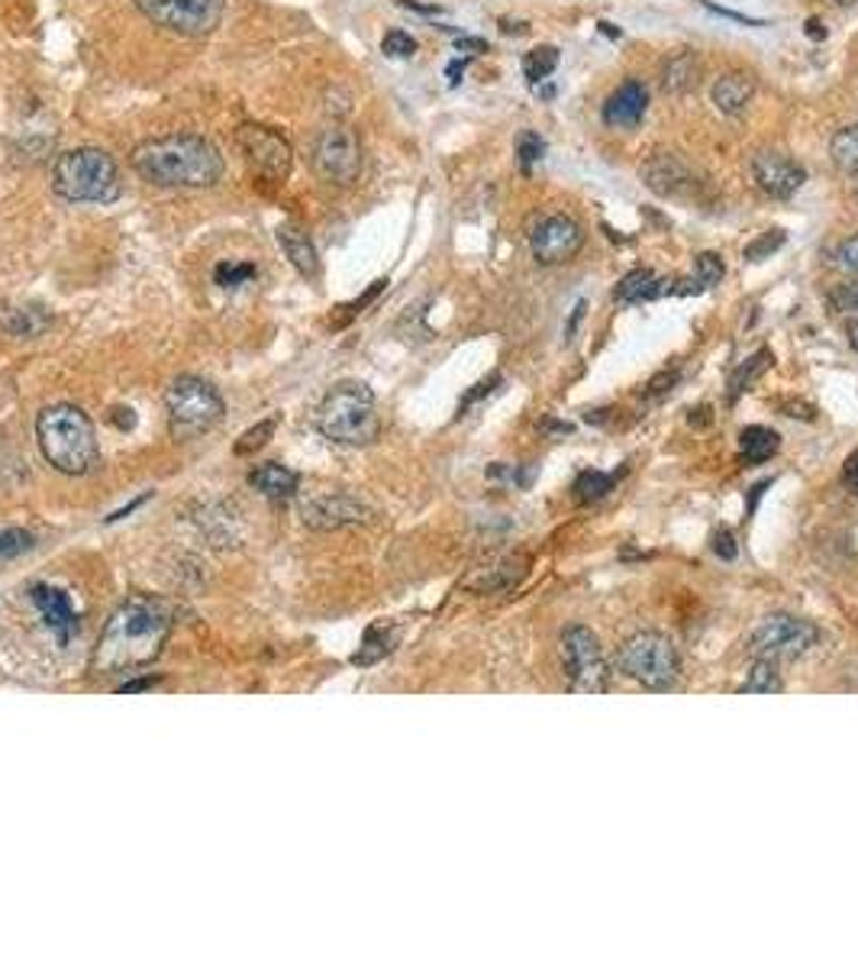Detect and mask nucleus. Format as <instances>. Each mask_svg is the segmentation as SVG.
<instances>
[{"label":"nucleus","mask_w":858,"mask_h":969,"mask_svg":"<svg viewBox=\"0 0 858 969\" xmlns=\"http://www.w3.org/2000/svg\"><path fill=\"white\" fill-rule=\"evenodd\" d=\"M175 627V614L162 598L132 595L111 614L101 644L94 649L97 676H123L149 666Z\"/></svg>","instance_id":"obj_1"},{"label":"nucleus","mask_w":858,"mask_h":969,"mask_svg":"<svg viewBox=\"0 0 858 969\" xmlns=\"http://www.w3.org/2000/svg\"><path fill=\"white\" fill-rule=\"evenodd\" d=\"M132 172L155 188L200 192L223 178V152L197 132H169L142 139L129 155Z\"/></svg>","instance_id":"obj_2"},{"label":"nucleus","mask_w":858,"mask_h":969,"mask_svg":"<svg viewBox=\"0 0 858 969\" xmlns=\"http://www.w3.org/2000/svg\"><path fill=\"white\" fill-rule=\"evenodd\" d=\"M36 440L46 462L61 475H88L101 459L94 424L74 404L46 407L36 420Z\"/></svg>","instance_id":"obj_3"},{"label":"nucleus","mask_w":858,"mask_h":969,"mask_svg":"<svg viewBox=\"0 0 858 969\" xmlns=\"http://www.w3.org/2000/svg\"><path fill=\"white\" fill-rule=\"evenodd\" d=\"M53 192L68 204H114L123 192L120 169L97 146L68 149L53 165Z\"/></svg>","instance_id":"obj_4"},{"label":"nucleus","mask_w":858,"mask_h":969,"mask_svg":"<svg viewBox=\"0 0 858 969\" xmlns=\"http://www.w3.org/2000/svg\"><path fill=\"white\" fill-rule=\"evenodd\" d=\"M316 430L339 447H368L381 434L374 391L366 382H339L316 407Z\"/></svg>","instance_id":"obj_5"},{"label":"nucleus","mask_w":858,"mask_h":969,"mask_svg":"<svg viewBox=\"0 0 858 969\" xmlns=\"http://www.w3.org/2000/svg\"><path fill=\"white\" fill-rule=\"evenodd\" d=\"M165 411H169L175 440H194L223 420L227 404H223V394L210 382L197 376H182L165 391Z\"/></svg>","instance_id":"obj_6"},{"label":"nucleus","mask_w":858,"mask_h":969,"mask_svg":"<svg viewBox=\"0 0 858 969\" xmlns=\"http://www.w3.org/2000/svg\"><path fill=\"white\" fill-rule=\"evenodd\" d=\"M619 666L629 679L646 689H665L681 672V656L672 637L659 631H639L619 646Z\"/></svg>","instance_id":"obj_7"},{"label":"nucleus","mask_w":858,"mask_h":969,"mask_svg":"<svg viewBox=\"0 0 858 969\" xmlns=\"http://www.w3.org/2000/svg\"><path fill=\"white\" fill-rule=\"evenodd\" d=\"M558 656H561V669L568 676V685L575 692L598 695V692L607 689L611 669H607V659H604L601 637L591 627H584V624L565 627L561 641H558Z\"/></svg>","instance_id":"obj_8"},{"label":"nucleus","mask_w":858,"mask_h":969,"mask_svg":"<svg viewBox=\"0 0 858 969\" xmlns=\"http://www.w3.org/2000/svg\"><path fill=\"white\" fill-rule=\"evenodd\" d=\"M236 146L243 152L248 172L265 185H285L294 172V149L291 142L271 127L243 124L236 129Z\"/></svg>","instance_id":"obj_9"},{"label":"nucleus","mask_w":858,"mask_h":969,"mask_svg":"<svg viewBox=\"0 0 858 969\" xmlns=\"http://www.w3.org/2000/svg\"><path fill=\"white\" fill-rule=\"evenodd\" d=\"M310 165L329 185L346 188V185L359 182V175H362V142H359V132L352 127H346V124L326 127L313 139Z\"/></svg>","instance_id":"obj_10"},{"label":"nucleus","mask_w":858,"mask_h":969,"mask_svg":"<svg viewBox=\"0 0 858 969\" xmlns=\"http://www.w3.org/2000/svg\"><path fill=\"white\" fill-rule=\"evenodd\" d=\"M820 641V631L803 621V618H795V614H768L755 634H752V653L758 659H768V662H781V659H797L803 656L807 649H813Z\"/></svg>","instance_id":"obj_11"},{"label":"nucleus","mask_w":858,"mask_h":969,"mask_svg":"<svg viewBox=\"0 0 858 969\" xmlns=\"http://www.w3.org/2000/svg\"><path fill=\"white\" fill-rule=\"evenodd\" d=\"M136 7L155 26L178 36H207L223 16V0H136Z\"/></svg>","instance_id":"obj_12"},{"label":"nucleus","mask_w":858,"mask_h":969,"mask_svg":"<svg viewBox=\"0 0 858 969\" xmlns=\"http://www.w3.org/2000/svg\"><path fill=\"white\" fill-rule=\"evenodd\" d=\"M581 246H584V233L565 214H552L546 220H540L530 233V250L543 265H565L568 258L578 256Z\"/></svg>","instance_id":"obj_13"},{"label":"nucleus","mask_w":858,"mask_h":969,"mask_svg":"<svg viewBox=\"0 0 858 969\" xmlns=\"http://www.w3.org/2000/svg\"><path fill=\"white\" fill-rule=\"evenodd\" d=\"M371 508L366 501L333 492V495H316L301 505V517L306 527L313 530H343V527H356V523H368L371 520Z\"/></svg>","instance_id":"obj_14"},{"label":"nucleus","mask_w":858,"mask_h":969,"mask_svg":"<svg viewBox=\"0 0 858 969\" xmlns=\"http://www.w3.org/2000/svg\"><path fill=\"white\" fill-rule=\"evenodd\" d=\"M752 178H755V185L768 194V197L785 200V197H791V194L803 188L807 172H803L800 162H795L785 152H758L752 159Z\"/></svg>","instance_id":"obj_15"},{"label":"nucleus","mask_w":858,"mask_h":969,"mask_svg":"<svg viewBox=\"0 0 858 969\" xmlns=\"http://www.w3.org/2000/svg\"><path fill=\"white\" fill-rule=\"evenodd\" d=\"M642 182H646V188H652L656 194L677 197V194L691 192L700 178L687 165V159H681L674 152H656V155H649L642 162Z\"/></svg>","instance_id":"obj_16"},{"label":"nucleus","mask_w":858,"mask_h":969,"mask_svg":"<svg viewBox=\"0 0 858 969\" xmlns=\"http://www.w3.org/2000/svg\"><path fill=\"white\" fill-rule=\"evenodd\" d=\"M30 598H33L36 611L43 614L46 627L56 634L59 646H68V641L78 634V614L71 608V598L56 585H33Z\"/></svg>","instance_id":"obj_17"},{"label":"nucleus","mask_w":858,"mask_h":969,"mask_svg":"<svg viewBox=\"0 0 858 969\" xmlns=\"http://www.w3.org/2000/svg\"><path fill=\"white\" fill-rule=\"evenodd\" d=\"M649 107V91L642 88V81H626L613 91L604 104V124L611 129H633L642 124Z\"/></svg>","instance_id":"obj_18"},{"label":"nucleus","mask_w":858,"mask_h":969,"mask_svg":"<svg viewBox=\"0 0 858 969\" xmlns=\"http://www.w3.org/2000/svg\"><path fill=\"white\" fill-rule=\"evenodd\" d=\"M710 97H714V104H717L720 114L735 117V114H742V111L749 107V101L755 97V78H752L749 71H727V74H720V78L714 81Z\"/></svg>","instance_id":"obj_19"},{"label":"nucleus","mask_w":858,"mask_h":969,"mask_svg":"<svg viewBox=\"0 0 858 969\" xmlns=\"http://www.w3.org/2000/svg\"><path fill=\"white\" fill-rule=\"evenodd\" d=\"M275 240H278V246H281V253L288 256V262H291L304 278H316V275H320V256H316V246H313V240L306 237L301 227H294V223H281V227L275 230Z\"/></svg>","instance_id":"obj_20"},{"label":"nucleus","mask_w":858,"mask_h":969,"mask_svg":"<svg viewBox=\"0 0 858 969\" xmlns=\"http://www.w3.org/2000/svg\"><path fill=\"white\" fill-rule=\"evenodd\" d=\"M700 74H704L700 56L691 53V49H681V53H674V56H669V59L662 62L659 81H662V91H665V94H687V91L697 88Z\"/></svg>","instance_id":"obj_21"},{"label":"nucleus","mask_w":858,"mask_h":969,"mask_svg":"<svg viewBox=\"0 0 858 969\" xmlns=\"http://www.w3.org/2000/svg\"><path fill=\"white\" fill-rule=\"evenodd\" d=\"M248 485H252L255 492H262L265 498L278 501V498H291V495L298 492V485H301V475H298L294 469H288V465L265 462V465L252 469V475H248Z\"/></svg>","instance_id":"obj_22"},{"label":"nucleus","mask_w":858,"mask_h":969,"mask_svg":"<svg viewBox=\"0 0 858 969\" xmlns=\"http://www.w3.org/2000/svg\"><path fill=\"white\" fill-rule=\"evenodd\" d=\"M662 295H672V281H659L649 268H633L613 288V301H626V304L652 301V298H662Z\"/></svg>","instance_id":"obj_23"},{"label":"nucleus","mask_w":858,"mask_h":969,"mask_svg":"<svg viewBox=\"0 0 858 969\" xmlns=\"http://www.w3.org/2000/svg\"><path fill=\"white\" fill-rule=\"evenodd\" d=\"M53 318L43 308L16 304V308H0V330L13 339H36L49 330Z\"/></svg>","instance_id":"obj_24"},{"label":"nucleus","mask_w":858,"mask_h":969,"mask_svg":"<svg viewBox=\"0 0 858 969\" xmlns=\"http://www.w3.org/2000/svg\"><path fill=\"white\" fill-rule=\"evenodd\" d=\"M781 447L778 434L772 427H745L739 434V462L742 465H762L768 459H775V452Z\"/></svg>","instance_id":"obj_25"},{"label":"nucleus","mask_w":858,"mask_h":969,"mask_svg":"<svg viewBox=\"0 0 858 969\" xmlns=\"http://www.w3.org/2000/svg\"><path fill=\"white\" fill-rule=\"evenodd\" d=\"M830 159L839 172L858 175V124L843 127L830 142Z\"/></svg>","instance_id":"obj_26"},{"label":"nucleus","mask_w":858,"mask_h":969,"mask_svg":"<svg viewBox=\"0 0 858 969\" xmlns=\"http://www.w3.org/2000/svg\"><path fill=\"white\" fill-rule=\"evenodd\" d=\"M526 563L523 560H507V563H500V566H490L485 569V576L482 579H472L468 585L472 588H478V591H507V588H513L517 581L523 579V569Z\"/></svg>","instance_id":"obj_27"},{"label":"nucleus","mask_w":858,"mask_h":969,"mask_svg":"<svg viewBox=\"0 0 858 969\" xmlns=\"http://www.w3.org/2000/svg\"><path fill=\"white\" fill-rule=\"evenodd\" d=\"M619 482V472H594V469H588V472H581L578 478H575V495H578V501H584V505H594V501H601V498H607L613 492V485Z\"/></svg>","instance_id":"obj_28"},{"label":"nucleus","mask_w":858,"mask_h":969,"mask_svg":"<svg viewBox=\"0 0 858 969\" xmlns=\"http://www.w3.org/2000/svg\"><path fill=\"white\" fill-rule=\"evenodd\" d=\"M781 689H785V682H781L775 662H768V659L755 662V666L749 669V679L739 685L742 695H752V692H755V695H775V692H781Z\"/></svg>","instance_id":"obj_29"},{"label":"nucleus","mask_w":858,"mask_h":969,"mask_svg":"<svg viewBox=\"0 0 858 969\" xmlns=\"http://www.w3.org/2000/svg\"><path fill=\"white\" fill-rule=\"evenodd\" d=\"M558 68V49L555 46H536L523 56V74L530 81V88H540L552 71Z\"/></svg>","instance_id":"obj_30"},{"label":"nucleus","mask_w":858,"mask_h":969,"mask_svg":"<svg viewBox=\"0 0 858 969\" xmlns=\"http://www.w3.org/2000/svg\"><path fill=\"white\" fill-rule=\"evenodd\" d=\"M391 644H394L391 631H387L384 624H374V627H368L366 631V644H362V649L352 656V662H356V666H371V662H378L381 656L391 653Z\"/></svg>","instance_id":"obj_31"},{"label":"nucleus","mask_w":858,"mask_h":969,"mask_svg":"<svg viewBox=\"0 0 858 969\" xmlns=\"http://www.w3.org/2000/svg\"><path fill=\"white\" fill-rule=\"evenodd\" d=\"M768 362H772V353H768V349H762L758 356H749V359H745V362H742V366L735 369L733 376H730V388H727V397H730V401H735V397H739V394H742V391L749 388V382H752V379H758V376H762V372L768 369Z\"/></svg>","instance_id":"obj_32"},{"label":"nucleus","mask_w":858,"mask_h":969,"mask_svg":"<svg viewBox=\"0 0 858 969\" xmlns=\"http://www.w3.org/2000/svg\"><path fill=\"white\" fill-rule=\"evenodd\" d=\"M546 155V139L536 132V129H523L520 139H517V162H520V172L523 175H533L536 162Z\"/></svg>","instance_id":"obj_33"},{"label":"nucleus","mask_w":858,"mask_h":969,"mask_svg":"<svg viewBox=\"0 0 858 969\" xmlns=\"http://www.w3.org/2000/svg\"><path fill=\"white\" fill-rule=\"evenodd\" d=\"M255 275H258V268L252 262H233V258H227L213 268V281L220 288H243Z\"/></svg>","instance_id":"obj_34"},{"label":"nucleus","mask_w":858,"mask_h":969,"mask_svg":"<svg viewBox=\"0 0 858 969\" xmlns=\"http://www.w3.org/2000/svg\"><path fill=\"white\" fill-rule=\"evenodd\" d=\"M26 550H33V533L23 527H0V563L23 556Z\"/></svg>","instance_id":"obj_35"},{"label":"nucleus","mask_w":858,"mask_h":969,"mask_svg":"<svg viewBox=\"0 0 858 969\" xmlns=\"http://www.w3.org/2000/svg\"><path fill=\"white\" fill-rule=\"evenodd\" d=\"M723 275H727V265H723V258L717 256V253H700V256L694 258V281L704 291L714 288V285H720Z\"/></svg>","instance_id":"obj_36"},{"label":"nucleus","mask_w":858,"mask_h":969,"mask_svg":"<svg viewBox=\"0 0 858 969\" xmlns=\"http://www.w3.org/2000/svg\"><path fill=\"white\" fill-rule=\"evenodd\" d=\"M785 243H788V233H785V230H768V233H762L755 243L745 246V258H749V262H762V258L775 256Z\"/></svg>","instance_id":"obj_37"},{"label":"nucleus","mask_w":858,"mask_h":969,"mask_svg":"<svg viewBox=\"0 0 858 969\" xmlns=\"http://www.w3.org/2000/svg\"><path fill=\"white\" fill-rule=\"evenodd\" d=\"M381 53L391 56V59H410L417 53V39L404 30H391L384 39H381Z\"/></svg>","instance_id":"obj_38"},{"label":"nucleus","mask_w":858,"mask_h":969,"mask_svg":"<svg viewBox=\"0 0 858 969\" xmlns=\"http://www.w3.org/2000/svg\"><path fill=\"white\" fill-rule=\"evenodd\" d=\"M275 434V420H262V424H255L252 430H245L243 437H240V443H236V452L240 455H248V452L262 450L265 443H268V437Z\"/></svg>","instance_id":"obj_39"},{"label":"nucleus","mask_w":858,"mask_h":969,"mask_svg":"<svg viewBox=\"0 0 858 969\" xmlns=\"http://www.w3.org/2000/svg\"><path fill=\"white\" fill-rule=\"evenodd\" d=\"M710 550H714L723 563H730V560L739 556V543H735V537L730 530H717L714 540H710Z\"/></svg>","instance_id":"obj_40"},{"label":"nucleus","mask_w":858,"mask_h":969,"mask_svg":"<svg viewBox=\"0 0 858 969\" xmlns=\"http://www.w3.org/2000/svg\"><path fill=\"white\" fill-rule=\"evenodd\" d=\"M700 7H704V10H710V13H717V16H727V20H735V23H742V26H768V20H755V16H745V13H739V10H730V7H720V3H714V0H700Z\"/></svg>","instance_id":"obj_41"},{"label":"nucleus","mask_w":858,"mask_h":969,"mask_svg":"<svg viewBox=\"0 0 858 969\" xmlns=\"http://www.w3.org/2000/svg\"><path fill=\"white\" fill-rule=\"evenodd\" d=\"M836 265H839V268H846V272H856L858 275V233L839 243V250H836Z\"/></svg>","instance_id":"obj_42"},{"label":"nucleus","mask_w":858,"mask_h":969,"mask_svg":"<svg viewBox=\"0 0 858 969\" xmlns=\"http://www.w3.org/2000/svg\"><path fill=\"white\" fill-rule=\"evenodd\" d=\"M833 308H839V311H858V281L839 285L833 291Z\"/></svg>","instance_id":"obj_43"},{"label":"nucleus","mask_w":858,"mask_h":969,"mask_svg":"<svg viewBox=\"0 0 858 969\" xmlns=\"http://www.w3.org/2000/svg\"><path fill=\"white\" fill-rule=\"evenodd\" d=\"M681 376L677 372H662V376H656L649 388H646V397H662V394H669V385H674Z\"/></svg>","instance_id":"obj_44"},{"label":"nucleus","mask_w":858,"mask_h":969,"mask_svg":"<svg viewBox=\"0 0 858 969\" xmlns=\"http://www.w3.org/2000/svg\"><path fill=\"white\" fill-rule=\"evenodd\" d=\"M843 485H846V492H853L858 498V450L843 465Z\"/></svg>","instance_id":"obj_45"},{"label":"nucleus","mask_w":858,"mask_h":969,"mask_svg":"<svg viewBox=\"0 0 858 969\" xmlns=\"http://www.w3.org/2000/svg\"><path fill=\"white\" fill-rule=\"evenodd\" d=\"M455 49L459 53H468V56H482V53H488V43L478 39V36H459L455 39Z\"/></svg>","instance_id":"obj_46"},{"label":"nucleus","mask_w":858,"mask_h":969,"mask_svg":"<svg viewBox=\"0 0 858 969\" xmlns=\"http://www.w3.org/2000/svg\"><path fill=\"white\" fill-rule=\"evenodd\" d=\"M162 682V676H142V679H132V682H123L120 692L123 695H136V692H146V689H152V685H159Z\"/></svg>","instance_id":"obj_47"},{"label":"nucleus","mask_w":858,"mask_h":969,"mask_svg":"<svg viewBox=\"0 0 858 969\" xmlns=\"http://www.w3.org/2000/svg\"><path fill=\"white\" fill-rule=\"evenodd\" d=\"M803 33H807L810 39H816V43H823V39L830 36L820 16H807V20H803Z\"/></svg>","instance_id":"obj_48"},{"label":"nucleus","mask_w":858,"mask_h":969,"mask_svg":"<svg viewBox=\"0 0 858 969\" xmlns=\"http://www.w3.org/2000/svg\"><path fill=\"white\" fill-rule=\"evenodd\" d=\"M497 382H500V376H490V379H485L482 385H475V391H472V394L465 397V404H475L478 397H485V394H488V391H490V385H497ZM465 404H462V407H465Z\"/></svg>","instance_id":"obj_49"},{"label":"nucleus","mask_w":858,"mask_h":969,"mask_svg":"<svg viewBox=\"0 0 858 969\" xmlns=\"http://www.w3.org/2000/svg\"><path fill=\"white\" fill-rule=\"evenodd\" d=\"M468 62H472V59H455V62H449V68H445V74H449V84H452V88H455V84L462 81V71L468 68Z\"/></svg>","instance_id":"obj_50"},{"label":"nucleus","mask_w":858,"mask_h":969,"mask_svg":"<svg viewBox=\"0 0 858 969\" xmlns=\"http://www.w3.org/2000/svg\"><path fill=\"white\" fill-rule=\"evenodd\" d=\"M404 10H417V13H442V7L436 3H420V0H397Z\"/></svg>","instance_id":"obj_51"},{"label":"nucleus","mask_w":858,"mask_h":969,"mask_svg":"<svg viewBox=\"0 0 858 969\" xmlns=\"http://www.w3.org/2000/svg\"><path fill=\"white\" fill-rule=\"evenodd\" d=\"M598 30H601V33H607L611 39H619V30H616L613 23H607V20H601V23H598Z\"/></svg>","instance_id":"obj_52"},{"label":"nucleus","mask_w":858,"mask_h":969,"mask_svg":"<svg viewBox=\"0 0 858 969\" xmlns=\"http://www.w3.org/2000/svg\"><path fill=\"white\" fill-rule=\"evenodd\" d=\"M846 333H849V343H853V349H858V321L846 323Z\"/></svg>","instance_id":"obj_53"},{"label":"nucleus","mask_w":858,"mask_h":969,"mask_svg":"<svg viewBox=\"0 0 858 969\" xmlns=\"http://www.w3.org/2000/svg\"><path fill=\"white\" fill-rule=\"evenodd\" d=\"M823 3H826V7H853L858 0H823Z\"/></svg>","instance_id":"obj_54"}]
</instances>
